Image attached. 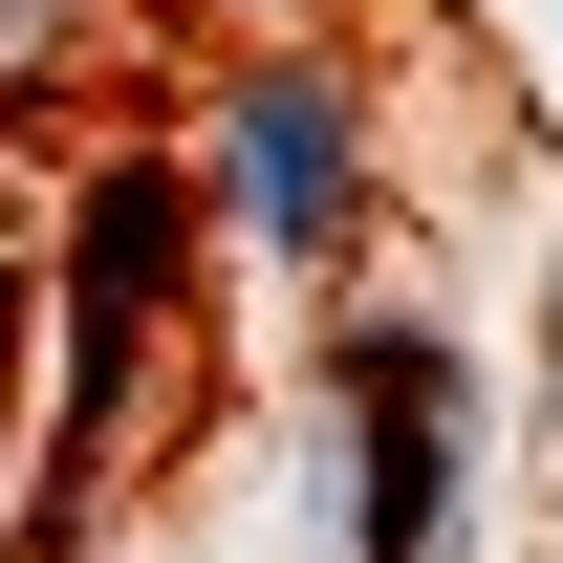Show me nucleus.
Returning a JSON list of instances; mask_svg holds the SVG:
<instances>
[{"mask_svg":"<svg viewBox=\"0 0 563 563\" xmlns=\"http://www.w3.org/2000/svg\"><path fill=\"white\" fill-rule=\"evenodd\" d=\"M174 174H87V217H66V433H44V542H66L87 498H109V455H131V368H152V325H174Z\"/></svg>","mask_w":563,"mask_h":563,"instance_id":"nucleus-1","label":"nucleus"},{"mask_svg":"<svg viewBox=\"0 0 563 563\" xmlns=\"http://www.w3.org/2000/svg\"><path fill=\"white\" fill-rule=\"evenodd\" d=\"M455 477H477V390L433 325H347V563H455Z\"/></svg>","mask_w":563,"mask_h":563,"instance_id":"nucleus-2","label":"nucleus"},{"mask_svg":"<svg viewBox=\"0 0 563 563\" xmlns=\"http://www.w3.org/2000/svg\"><path fill=\"white\" fill-rule=\"evenodd\" d=\"M239 239H347V109H325V66H239Z\"/></svg>","mask_w":563,"mask_h":563,"instance_id":"nucleus-3","label":"nucleus"}]
</instances>
